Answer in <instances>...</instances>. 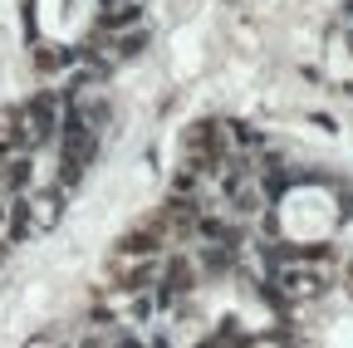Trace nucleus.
<instances>
[{
  "mask_svg": "<svg viewBox=\"0 0 353 348\" xmlns=\"http://www.w3.org/2000/svg\"><path fill=\"white\" fill-rule=\"evenodd\" d=\"M236 348H299L285 329H255V334H245Z\"/></svg>",
  "mask_w": 353,
  "mask_h": 348,
  "instance_id": "nucleus-1",
  "label": "nucleus"
},
{
  "mask_svg": "<svg viewBox=\"0 0 353 348\" xmlns=\"http://www.w3.org/2000/svg\"><path fill=\"white\" fill-rule=\"evenodd\" d=\"M25 348H59V334H34Z\"/></svg>",
  "mask_w": 353,
  "mask_h": 348,
  "instance_id": "nucleus-2",
  "label": "nucleus"
}]
</instances>
